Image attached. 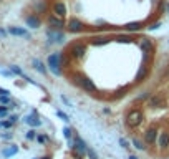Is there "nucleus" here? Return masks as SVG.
Masks as SVG:
<instances>
[{"label":"nucleus","instance_id":"5701e85b","mask_svg":"<svg viewBox=\"0 0 169 159\" xmlns=\"http://www.w3.org/2000/svg\"><path fill=\"white\" fill-rule=\"evenodd\" d=\"M10 71H12L13 75H18V76H23V75H25V73H23V71H22L20 68L17 66V65H12V66H10Z\"/></svg>","mask_w":169,"mask_h":159},{"label":"nucleus","instance_id":"1a4fd4ad","mask_svg":"<svg viewBox=\"0 0 169 159\" xmlns=\"http://www.w3.org/2000/svg\"><path fill=\"white\" fill-rule=\"evenodd\" d=\"M66 28L70 30L72 33H80V32L84 30V23L81 20H78V18H72V20L66 23Z\"/></svg>","mask_w":169,"mask_h":159},{"label":"nucleus","instance_id":"39448f33","mask_svg":"<svg viewBox=\"0 0 169 159\" xmlns=\"http://www.w3.org/2000/svg\"><path fill=\"white\" fill-rule=\"evenodd\" d=\"M159 131H157V128L156 126H149L148 129L143 133V138H144V142L146 144H156V141H157V136H159Z\"/></svg>","mask_w":169,"mask_h":159},{"label":"nucleus","instance_id":"c9c22d12","mask_svg":"<svg viewBox=\"0 0 169 159\" xmlns=\"http://www.w3.org/2000/svg\"><path fill=\"white\" fill-rule=\"evenodd\" d=\"M12 124H13L12 121H4V123H2V126H4V128H12Z\"/></svg>","mask_w":169,"mask_h":159},{"label":"nucleus","instance_id":"ea45409f","mask_svg":"<svg viewBox=\"0 0 169 159\" xmlns=\"http://www.w3.org/2000/svg\"><path fill=\"white\" fill-rule=\"evenodd\" d=\"M128 159H138V156H133V154H129V158Z\"/></svg>","mask_w":169,"mask_h":159},{"label":"nucleus","instance_id":"412c9836","mask_svg":"<svg viewBox=\"0 0 169 159\" xmlns=\"http://www.w3.org/2000/svg\"><path fill=\"white\" fill-rule=\"evenodd\" d=\"M133 144H134V147H136V149H139V151H144V149H146V146H144V144H146V142H144V141H139V139H133Z\"/></svg>","mask_w":169,"mask_h":159},{"label":"nucleus","instance_id":"7c9ffc66","mask_svg":"<svg viewBox=\"0 0 169 159\" xmlns=\"http://www.w3.org/2000/svg\"><path fill=\"white\" fill-rule=\"evenodd\" d=\"M27 139H30V141H32V139H37V133H35L33 129H30L28 133H27Z\"/></svg>","mask_w":169,"mask_h":159},{"label":"nucleus","instance_id":"7ed1b4c3","mask_svg":"<svg viewBox=\"0 0 169 159\" xmlns=\"http://www.w3.org/2000/svg\"><path fill=\"white\" fill-rule=\"evenodd\" d=\"M48 68H50V71L56 76H60L63 73V71H61V68H63V65H61V53H51L50 56H48Z\"/></svg>","mask_w":169,"mask_h":159},{"label":"nucleus","instance_id":"f3484780","mask_svg":"<svg viewBox=\"0 0 169 159\" xmlns=\"http://www.w3.org/2000/svg\"><path fill=\"white\" fill-rule=\"evenodd\" d=\"M23 121H25L28 126H33V128H37V126H40V124H42V121L38 119V116H37V114H30V116H27L25 119H23Z\"/></svg>","mask_w":169,"mask_h":159},{"label":"nucleus","instance_id":"2f4dec72","mask_svg":"<svg viewBox=\"0 0 169 159\" xmlns=\"http://www.w3.org/2000/svg\"><path fill=\"white\" fill-rule=\"evenodd\" d=\"M7 111H9V106H2V105H0V116H7Z\"/></svg>","mask_w":169,"mask_h":159},{"label":"nucleus","instance_id":"c85d7f7f","mask_svg":"<svg viewBox=\"0 0 169 159\" xmlns=\"http://www.w3.org/2000/svg\"><path fill=\"white\" fill-rule=\"evenodd\" d=\"M63 136H65L66 139H70V138H72V128H68V126H66V128L63 129Z\"/></svg>","mask_w":169,"mask_h":159},{"label":"nucleus","instance_id":"72a5a7b5","mask_svg":"<svg viewBox=\"0 0 169 159\" xmlns=\"http://www.w3.org/2000/svg\"><path fill=\"white\" fill-rule=\"evenodd\" d=\"M45 9H47V7H45V4H38V5H37V10H38V12H45Z\"/></svg>","mask_w":169,"mask_h":159},{"label":"nucleus","instance_id":"20e7f679","mask_svg":"<svg viewBox=\"0 0 169 159\" xmlns=\"http://www.w3.org/2000/svg\"><path fill=\"white\" fill-rule=\"evenodd\" d=\"M68 53H70V56H72V58L80 60V58H83L84 53H86V45H84V43H81V42H78V43L75 42L72 46H70Z\"/></svg>","mask_w":169,"mask_h":159},{"label":"nucleus","instance_id":"f03ea898","mask_svg":"<svg viewBox=\"0 0 169 159\" xmlns=\"http://www.w3.org/2000/svg\"><path fill=\"white\" fill-rule=\"evenodd\" d=\"M73 81H75V85H78L83 91L86 93H96V85L93 83V80L90 78V76L86 75H75V78H73Z\"/></svg>","mask_w":169,"mask_h":159},{"label":"nucleus","instance_id":"a211bd4d","mask_svg":"<svg viewBox=\"0 0 169 159\" xmlns=\"http://www.w3.org/2000/svg\"><path fill=\"white\" fill-rule=\"evenodd\" d=\"M32 65L33 68L38 71V73H42V75H47V70H45V65H43L40 60H32Z\"/></svg>","mask_w":169,"mask_h":159},{"label":"nucleus","instance_id":"0eeeda50","mask_svg":"<svg viewBox=\"0 0 169 159\" xmlns=\"http://www.w3.org/2000/svg\"><path fill=\"white\" fill-rule=\"evenodd\" d=\"M139 46H141V51H143V55H146V56H152V53H154V43L149 40V38H143L141 40V43H139Z\"/></svg>","mask_w":169,"mask_h":159},{"label":"nucleus","instance_id":"a19ab883","mask_svg":"<svg viewBox=\"0 0 169 159\" xmlns=\"http://www.w3.org/2000/svg\"><path fill=\"white\" fill-rule=\"evenodd\" d=\"M166 10H168V13H169V4H168V5H166Z\"/></svg>","mask_w":169,"mask_h":159},{"label":"nucleus","instance_id":"f8f14e48","mask_svg":"<svg viewBox=\"0 0 169 159\" xmlns=\"http://www.w3.org/2000/svg\"><path fill=\"white\" fill-rule=\"evenodd\" d=\"M51 10H53V15H56V17H60V18H65V15H66V5H65L63 2L53 4Z\"/></svg>","mask_w":169,"mask_h":159},{"label":"nucleus","instance_id":"e433bc0d","mask_svg":"<svg viewBox=\"0 0 169 159\" xmlns=\"http://www.w3.org/2000/svg\"><path fill=\"white\" fill-rule=\"evenodd\" d=\"M17 119H18V118L15 116V114H13V116H10V121H12V123H15V121H17Z\"/></svg>","mask_w":169,"mask_h":159},{"label":"nucleus","instance_id":"9b49d317","mask_svg":"<svg viewBox=\"0 0 169 159\" xmlns=\"http://www.w3.org/2000/svg\"><path fill=\"white\" fill-rule=\"evenodd\" d=\"M48 25L51 27V30H63L65 27V18H60L56 15H50L48 17Z\"/></svg>","mask_w":169,"mask_h":159},{"label":"nucleus","instance_id":"4c0bfd02","mask_svg":"<svg viewBox=\"0 0 169 159\" xmlns=\"http://www.w3.org/2000/svg\"><path fill=\"white\" fill-rule=\"evenodd\" d=\"M2 138H5V139H10V138H12V134H2Z\"/></svg>","mask_w":169,"mask_h":159},{"label":"nucleus","instance_id":"aec40b11","mask_svg":"<svg viewBox=\"0 0 169 159\" xmlns=\"http://www.w3.org/2000/svg\"><path fill=\"white\" fill-rule=\"evenodd\" d=\"M17 152H18V147H17V146L7 147V149H4V158H10V156H15Z\"/></svg>","mask_w":169,"mask_h":159},{"label":"nucleus","instance_id":"58836bf2","mask_svg":"<svg viewBox=\"0 0 169 159\" xmlns=\"http://www.w3.org/2000/svg\"><path fill=\"white\" fill-rule=\"evenodd\" d=\"M5 35H7V32H5V30H2V28H0V37H5Z\"/></svg>","mask_w":169,"mask_h":159},{"label":"nucleus","instance_id":"4468645a","mask_svg":"<svg viewBox=\"0 0 169 159\" xmlns=\"http://www.w3.org/2000/svg\"><path fill=\"white\" fill-rule=\"evenodd\" d=\"M157 144H159L161 149H166V147H169V133H168V131H162V133H159V136H157Z\"/></svg>","mask_w":169,"mask_h":159},{"label":"nucleus","instance_id":"f704fd0d","mask_svg":"<svg viewBox=\"0 0 169 159\" xmlns=\"http://www.w3.org/2000/svg\"><path fill=\"white\" fill-rule=\"evenodd\" d=\"M146 98H149V93H144V95H141V96H138L136 100L138 101H141V100H146Z\"/></svg>","mask_w":169,"mask_h":159},{"label":"nucleus","instance_id":"f257e3e1","mask_svg":"<svg viewBox=\"0 0 169 159\" xmlns=\"http://www.w3.org/2000/svg\"><path fill=\"white\" fill-rule=\"evenodd\" d=\"M143 121H144V113L141 111V109H138V108L129 109V111L126 113V116H124V123H126V126L128 128H131V129L138 128Z\"/></svg>","mask_w":169,"mask_h":159},{"label":"nucleus","instance_id":"6e6552de","mask_svg":"<svg viewBox=\"0 0 169 159\" xmlns=\"http://www.w3.org/2000/svg\"><path fill=\"white\" fill-rule=\"evenodd\" d=\"M73 144H75V149L78 151V156H83V154H86V149H88V144L83 141V139L78 136V134H75L73 136Z\"/></svg>","mask_w":169,"mask_h":159},{"label":"nucleus","instance_id":"423d86ee","mask_svg":"<svg viewBox=\"0 0 169 159\" xmlns=\"http://www.w3.org/2000/svg\"><path fill=\"white\" fill-rule=\"evenodd\" d=\"M148 105H149V108H161V106H164L166 105V95L164 93H156V95L149 96Z\"/></svg>","mask_w":169,"mask_h":159},{"label":"nucleus","instance_id":"6ab92c4d","mask_svg":"<svg viewBox=\"0 0 169 159\" xmlns=\"http://www.w3.org/2000/svg\"><path fill=\"white\" fill-rule=\"evenodd\" d=\"M146 76H148V68H146V66H141L139 71H138V75H136V81H138V83H141V81H143Z\"/></svg>","mask_w":169,"mask_h":159},{"label":"nucleus","instance_id":"dca6fc26","mask_svg":"<svg viewBox=\"0 0 169 159\" xmlns=\"http://www.w3.org/2000/svg\"><path fill=\"white\" fill-rule=\"evenodd\" d=\"M25 22L30 28H38V27L42 25V20H40L37 15H28V17L25 18Z\"/></svg>","mask_w":169,"mask_h":159},{"label":"nucleus","instance_id":"ddd939ff","mask_svg":"<svg viewBox=\"0 0 169 159\" xmlns=\"http://www.w3.org/2000/svg\"><path fill=\"white\" fill-rule=\"evenodd\" d=\"M9 33L13 37H23V38H30V33L25 28H20V27H9Z\"/></svg>","mask_w":169,"mask_h":159},{"label":"nucleus","instance_id":"cd10ccee","mask_svg":"<svg viewBox=\"0 0 169 159\" xmlns=\"http://www.w3.org/2000/svg\"><path fill=\"white\" fill-rule=\"evenodd\" d=\"M0 105H12L9 96H0Z\"/></svg>","mask_w":169,"mask_h":159},{"label":"nucleus","instance_id":"a878e982","mask_svg":"<svg viewBox=\"0 0 169 159\" xmlns=\"http://www.w3.org/2000/svg\"><path fill=\"white\" fill-rule=\"evenodd\" d=\"M93 45H105V43H108V38H96V40H93Z\"/></svg>","mask_w":169,"mask_h":159},{"label":"nucleus","instance_id":"4be33fe9","mask_svg":"<svg viewBox=\"0 0 169 159\" xmlns=\"http://www.w3.org/2000/svg\"><path fill=\"white\" fill-rule=\"evenodd\" d=\"M116 40L121 43H128V42H131V37L129 35H116Z\"/></svg>","mask_w":169,"mask_h":159},{"label":"nucleus","instance_id":"393cba45","mask_svg":"<svg viewBox=\"0 0 169 159\" xmlns=\"http://www.w3.org/2000/svg\"><path fill=\"white\" fill-rule=\"evenodd\" d=\"M56 116H58L60 119H63L65 123H68V121H70V118H68V114H66V113H63V111H60V109L56 111Z\"/></svg>","mask_w":169,"mask_h":159},{"label":"nucleus","instance_id":"2eb2a0df","mask_svg":"<svg viewBox=\"0 0 169 159\" xmlns=\"http://www.w3.org/2000/svg\"><path fill=\"white\" fill-rule=\"evenodd\" d=\"M124 30H126L128 33H136V32L143 30V23H141V22H131V23H126V25H124Z\"/></svg>","mask_w":169,"mask_h":159},{"label":"nucleus","instance_id":"b1692460","mask_svg":"<svg viewBox=\"0 0 169 159\" xmlns=\"http://www.w3.org/2000/svg\"><path fill=\"white\" fill-rule=\"evenodd\" d=\"M86 156H88L90 159H100V158H98V154L95 152V149H91V147L86 149Z\"/></svg>","mask_w":169,"mask_h":159},{"label":"nucleus","instance_id":"79ce46f5","mask_svg":"<svg viewBox=\"0 0 169 159\" xmlns=\"http://www.w3.org/2000/svg\"><path fill=\"white\" fill-rule=\"evenodd\" d=\"M0 2H4V0H0Z\"/></svg>","mask_w":169,"mask_h":159},{"label":"nucleus","instance_id":"c756f323","mask_svg":"<svg viewBox=\"0 0 169 159\" xmlns=\"http://www.w3.org/2000/svg\"><path fill=\"white\" fill-rule=\"evenodd\" d=\"M119 146L124 147V149H128V147H129V142H128L124 138H119Z\"/></svg>","mask_w":169,"mask_h":159},{"label":"nucleus","instance_id":"473e14b6","mask_svg":"<svg viewBox=\"0 0 169 159\" xmlns=\"http://www.w3.org/2000/svg\"><path fill=\"white\" fill-rule=\"evenodd\" d=\"M37 141L43 144V142H47V141H48V138H47V136H37Z\"/></svg>","mask_w":169,"mask_h":159},{"label":"nucleus","instance_id":"bb28decb","mask_svg":"<svg viewBox=\"0 0 169 159\" xmlns=\"http://www.w3.org/2000/svg\"><path fill=\"white\" fill-rule=\"evenodd\" d=\"M60 100L63 101V103H65V105H66V106H70V108H73V103H72V101H70V100H68V98L65 96V95H60Z\"/></svg>","mask_w":169,"mask_h":159},{"label":"nucleus","instance_id":"9d476101","mask_svg":"<svg viewBox=\"0 0 169 159\" xmlns=\"http://www.w3.org/2000/svg\"><path fill=\"white\" fill-rule=\"evenodd\" d=\"M47 37L50 42H56V43H61L66 40V37H65L61 30H47Z\"/></svg>","mask_w":169,"mask_h":159},{"label":"nucleus","instance_id":"37998d69","mask_svg":"<svg viewBox=\"0 0 169 159\" xmlns=\"http://www.w3.org/2000/svg\"><path fill=\"white\" fill-rule=\"evenodd\" d=\"M0 126H2V123H0Z\"/></svg>","mask_w":169,"mask_h":159}]
</instances>
